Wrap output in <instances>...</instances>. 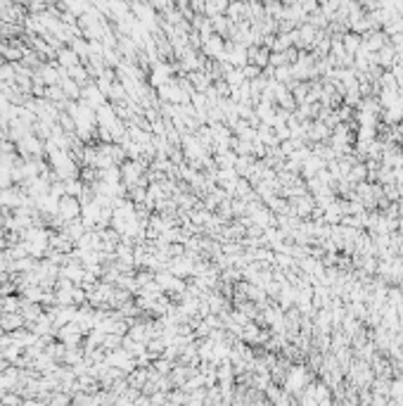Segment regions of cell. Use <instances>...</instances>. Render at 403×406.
I'll list each match as a JSON object with an SVG mask.
<instances>
[{"label":"cell","instance_id":"1","mask_svg":"<svg viewBox=\"0 0 403 406\" xmlns=\"http://www.w3.org/2000/svg\"><path fill=\"white\" fill-rule=\"evenodd\" d=\"M308 385V375H306V368L304 366H294L289 368L285 378V389L287 392H301V389Z\"/></svg>","mask_w":403,"mask_h":406},{"label":"cell","instance_id":"2","mask_svg":"<svg viewBox=\"0 0 403 406\" xmlns=\"http://www.w3.org/2000/svg\"><path fill=\"white\" fill-rule=\"evenodd\" d=\"M360 45H363V38H360L358 34H349V36H344V50H346L349 55L358 53Z\"/></svg>","mask_w":403,"mask_h":406},{"label":"cell","instance_id":"3","mask_svg":"<svg viewBox=\"0 0 403 406\" xmlns=\"http://www.w3.org/2000/svg\"><path fill=\"white\" fill-rule=\"evenodd\" d=\"M204 10L211 15V17H216L218 12H225V10H228V3H225V0H209Z\"/></svg>","mask_w":403,"mask_h":406},{"label":"cell","instance_id":"4","mask_svg":"<svg viewBox=\"0 0 403 406\" xmlns=\"http://www.w3.org/2000/svg\"><path fill=\"white\" fill-rule=\"evenodd\" d=\"M204 50L209 55H214V57H216V55H223V41H221V38H209Z\"/></svg>","mask_w":403,"mask_h":406},{"label":"cell","instance_id":"5","mask_svg":"<svg viewBox=\"0 0 403 406\" xmlns=\"http://www.w3.org/2000/svg\"><path fill=\"white\" fill-rule=\"evenodd\" d=\"M228 12H230V17H233L235 22H237V19H240L242 15H244V5H242V3H233V5H230V10H228Z\"/></svg>","mask_w":403,"mask_h":406}]
</instances>
